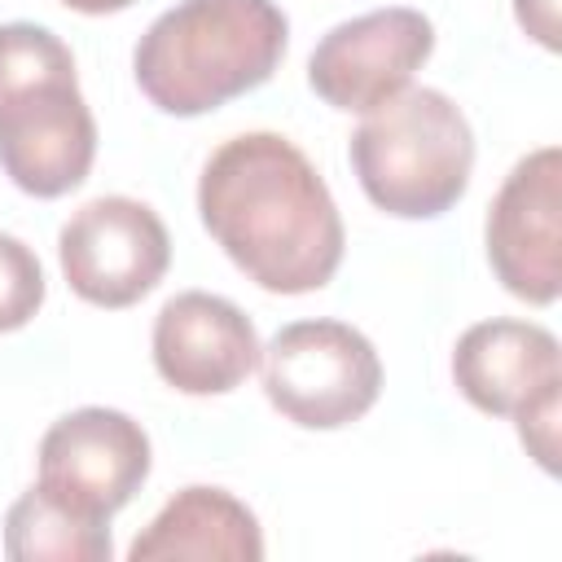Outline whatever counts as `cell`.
Instances as JSON below:
<instances>
[{"mask_svg":"<svg viewBox=\"0 0 562 562\" xmlns=\"http://www.w3.org/2000/svg\"><path fill=\"white\" fill-rule=\"evenodd\" d=\"M215 246L272 294H312L342 263V215L299 145L277 132L224 140L198 180Z\"/></svg>","mask_w":562,"mask_h":562,"instance_id":"obj_1","label":"cell"},{"mask_svg":"<svg viewBox=\"0 0 562 562\" xmlns=\"http://www.w3.org/2000/svg\"><path fill=\"white\" fill-rule=\"evenodd\" d=\"M285 40L290 22L272 0H180L149 22L132 70L149 105L193 119L272 79Z\"/></svg>","mask_w":562,"mask_h":562,"instance_id":"obj_2","label":"cell"},{"mask_svg":"<svg viewBox=\"0 0 562 562\" xmlns=\"http://www.w3.org/2000/svg\"><path fill=\"white\" fill-rule=\"evenodd\" d=\"M97 158V123L70 48L35 22L0 26V167L31 198L79 189Z\"/></svg>","mask_w":562,"mask_h":562,"instance_id":"obj_3","label":"cell"},{"mask_svg":"<svg viewBox=\"0 0 562 562\" xmlns=\"http://www.w3.org/2000/svg\"><path fill=\"white\" fill-rule=\"evenodd\" d=\"M351 171L386 215L435 220L470 184L474 132L439 88H404L351 132Z\"/></svg>","mask_w":562,"mask_h":562,"instance_id":"obj_4","label":"cell"},{"mask_svg":"<svg viewBox=\"0 0 562 562\" xmlns=\"http://www.w3.org/2000/svg\"><path fill=\"white\" fill-rule=\"evenodd\" d=\"M259 360L272 408L307 430L351 426L382 391L373 342L342 321H294L259 347Z\"/></svg>","mask_w":562,"mask_h":562,"instance_id":"obj_5","label":"cell"},{"mask_svg":"<svg viewBox=\"0 0 562 562\" xmlns=\"http://www.w3.org/2000/svg\"><path fill=\"white\" fill-rule=\"evenodd\" d=\"M66 285L92 303V307H132L145 299L167 263H171V237L162 220L123 193L83 202L57 237Z\"/></svg>","mask_w":562,"mask_h":562,"instance_id":"obj_6","label":"cell"},{"mask_svg":"<svg viewBox=\"0 0 562 562\" xmlns=\"http://www.w3.org/2000/svg\"><path fill=\"white\" fill-rule=\"evenodd\" d=\"M149 474V435L119 408H75L40 439V487L75 514L110 522Z\"/></svg>","mask_w":562,"mask_h":562,"instance_id":"obj_7","label":"cell"},{"mask_svg":"<svg viewBox=\"0 0 562 562\" xmlns=\"http://www.w3.org/2000/svg\"><path fill=\"white\" fill-rule=\"evenodd\" d=\"M487 263L496 281L536 307L562 290V149L544 145L514 162L487 211Z\"/></svg>","mask_w":562,"mask_h":562,"instance_id":"obj_8","label":"cell"},{"mask_svg":"<svg viewBox=\"0 0 562 562\" xmlns=\"http://www.w3.org/2000/svg\"><path fill=\"white\" fill-rule=\"evenodd\" d=\"M430 53L435 26L426 13L404 4L373 9L325 31V40L307 57V83L325 105L369 114L373 105L404 92L413 70H422Z\"/></svg>","mask_w":562,"mask_h":562,"instance_id":"obj_9","label":"cell"},{"mask_svg":"<svg viewBox=\"0 0 562 562\" xmlns=\"http://www.w3.org/2000/svg\"><path fill=\"white\" fill-rule=\"evenodd\" d=\"M154 364L184 395H224L259 364V334L237 303L184 290L154 321Z\"/></svg>","mask_w":562,"mask_h":562,"instance_id":"obj_10","label":"cell"},{"mask_svg":"<svg viewBox=\"0 0 562 562\" xmlns=\"http://www.w3.org/2000/svg\"><path fill=\"white\" fill-rule=\"evenodd\" d=\"M452 382L479 413L518 417L536 400L562 391L558 338L536 321H479L457 338Z\"/></svg>","mask_w":562,"mask_h":562,"instance_id":"obj_11","label":"cell"},{"mask_svg":"<svg viewBox=\"0 0 562 562\" xmlns=\"http://www.w3.org/2000/svg\"><path fill=\"white\" fill-rule=\"evenodd\" d=\"M132 562L158 558H193V562H259L263 531L259 518L224 487H184L176 492L158 518L132 540Z\"/></svg>","mask_w":562,"mask_h":562,"instance_id":"obj_12","label":"cell"},{"mask_svg":"<svg viewBox=\"0 0 562 562\" xmlns=\"http://www.w3.org/2000/svg\"><path fill=\"white\" fill-rule=\"evenodd\" d=\"M4 553L13 562H110V527L53 501L40 483L4 514Z\"/></svg>","mask_w":562,"mask_h":562,"instance_id":"obj_13","label":"cell"},{"mask_svg":"<svg viewBox=\"0 0 562 562\" xmlns=\"http://www.w3.org/2000/svg\"><path fill=\"white\" fill-rule=\"evenodd\" d=\"M44 303V268L26 241L0 233V334L22 329Z\"/></svg>","mask_w":562,"mask_h":562,"instance_id":"obj_14","label":"cell"},{"mask_svg":"<svg viewBox=\"0 0 562 562\" xmlns=\"http://www.w3.org/2000/svg\"><path fill=\"white\" fill-rule=\"evenodd\" d=\"M518 439L544 470H558V391L518 413Z\"/></svg>","mask_w":562,"mask_h":562,"instance_id":"obj_15","label":"cell"},{"mask_svg":"<svg viewBox=\"0 0 562 562\" xmlns=\"http://www.w3.org/2000/svg\"><path fill=\"white\" fill-rule=\"evenodd\" d=\"M514 13H518V26L540 40L544 48H558V0H514Z\"/></svg>","mask_w":562,"mask_h":562,"instance_id":"obj_16","label":"cell"},{"mask_svg":"<svg viewBox=\"0 0 562 562\" xmlns=\"http://www.w3.org/2000/svg\"><path fill=\"white\" fill-rule=\"evenodd\" d=\"M61 4L75 9V13H119V9H127L136 0H61Z\"/></svg>","mask_w":562,"mask_h":562,"instance_id":"obj_17","label":"cell"}]
</instances>
